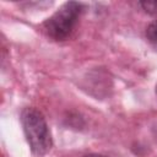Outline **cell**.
<instances>
[{"instance_id": "obj_2", "label": "cell", "mask_w": 157, "mask_h": 157, "mask_svg": "<svg viewBox=\"0 0 157 157\" xmlns=\"http://www.w3.org/2000/svg\"><path fill=\"white\" fill-rule=\"evenodd\" d=\"M82 10L83 5L77 1H67L61 5L60 9L43 23L48 37L54 40H65L76 27Z\"/></svg>"}, {"instance_id": "obj_4", "label": "cell", "mask_w": 157, "mask_h": 157, "mask_svg": "<svg viewBox=\"0 0 157 157\" xmlns=\"http://www.w3.org/2000/svg\"><path fill=\"white\" fill-rule=\"evenodd\" d=\"M141 7L150 15H156L157 13V1H141L140 2Z\"/></svg>"}, {"instance_id": "obj_1", "label": "cell", "mask_w": 157, "mask_h": 157, "mask_svg": "<svg viewBox=\"0 0 157 157\" xmlns=\"http://www.w3.org/2000/svg\"><path fill=\"white\" fill-rule=\"evenodd\" d=\"M21 124L32 152L37 156L45 155L53 141L43 114L36 108H25L21 113Z\"/></svg>"}, {"instance_id": "obj_3", "label": "cell", "mask_w": 157, "mask_h": 157, "mask_svg": "<svg viewBox=\"0 0 157 157\" xmlns=\"http://www.w3.org/2000/svg\"><path fill=\"white\" fill-rule=\"evenodd\" d=\"M146 38L150 45L157 50V21L151 22L146 28Z\"/></svg>"}, {"instance_id": "obj_5", "label": "cell", "mask_w": 157, "mask_h": 157, "mask_svg": "<svg viewBox=\"0 0 157 157\" xmlns=\"http://www.w3.org/2000/svg\"><path fill=\"white\" fill-rule=\"evenodd\" d=\"M83 157H105V156H103V155H97V153H91V155H86V156H83Z\"/></svg>"}, {"instance_id": "obj_6", "label": "cell", "mask_w": 157, "mask_h": 157, "mask_svg": "<svg viewBox=\"0 0 157 157\" xmlns=\"http://www.w3.org/2000/svg\"><path fill=\"white\" fill-rule=\"evenodd\" d=\"M156 93H157V86H156Z\"/></svg>"}]
</instances>
